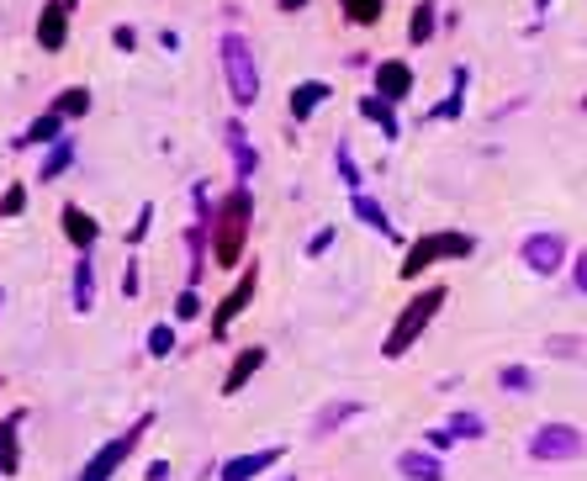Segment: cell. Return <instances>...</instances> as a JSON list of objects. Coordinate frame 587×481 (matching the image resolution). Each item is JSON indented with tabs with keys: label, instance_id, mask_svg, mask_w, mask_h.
<instances>
[{
	"label": "cell",
	"instance_id": "cell-11",
	"mask_svg": "<svg viewBox=\"0 0 587 481\" xmlns=\"http://www.w3.org/2000/svg\"><path fill=\"white\" fill-rule=\"evenodd\" d=\"M371 96H381V101H408L413 96V69L402 64V59L376 64V90H371Z\"/></svg>",
	"mask_w": 587,
	"mask_h": 481
},
{
	"label": "cell",
	"instance_id": "cell-20",
	"mask_svg": "<svg viewBox=\"0 0 587 481\" xmlns=\"http://www.w3.org/2000/svg\"><path fill=\"white\" fill-rule=\"evenodd\" d=\"M69 296H75V312L85 318L90 307H96V259L80 254V265H75V286H69Z\"/></svg>",
	"mask_w": 587,
	"mask_h": 481
},
{
	"label": "cell",
	"instance_id": "cell-7",
	"mask_svg": "<svg viewBox=\"0 0 587 481\" xmlns=\"http://www.w3.org/2000/svg\"><path fill=\"white\" fill-rule=\"evenodd\" d=\"M254 291H260V265H254V259H249V270L233 281V291H228L223 302L212 307V339H228L233 318H244V307L254 302Z\"/></svg>",
	"mask_w": 587,
	"mask_h": 481
},
{
	"label": "cell",
	"instance_id": "cell-8",
	"mask_svg": "<svg viewBox=\"0 0 587 481\" xmlns=\"http://www.w3.org/2000/svg\"><path fill=\"white\" fill-rule=\"evenodd\" d=\"M524 270H535V275H556L561 270V259H566V244H561V233H529L524 238Z\"/></svg>",
	"mask_w": 587,
	"mask_h": 481
},
{
	"label": "cell",
	"instance_id": "cell-33",
	"mask_svg": "<svg viewBox=\"0 0 587 481\" xmlns=\"http://www.w3.org/2000/svg\"><path fill=\"white\" fill-rule=\"evenodd\" d=\"M27 207V185H6V196H0V217H16Z\"/></svg>",
	"mask_w": 587,
	"mask_h": 481
},
{
	"label": "cell",
	"instance_id": "cell-19",
	"mask_svg": "<svg viewBox=\"0 0 587 481\" xmlns=\"http://www.w3.org/2000/svg\"><path fill=\"white\" fill-rule=\"evenodd\" d=\"M59 138H64V117H59V111H43V117L32 122V127H27V133L16 138L11 148H38V143H48V148H53Z\"/></svg>",
	"mask_w": 587,
	"mask_h": 481
},
{
	"label": "cell",
	"instance_id": "cell-21",
	"mask_svg": "<svg viewBox=\"0 0 587 481\" xmlns=\"http://www.w3.org/2000/svg\"><path fill=\"white\" fill-rule=\"evenodd\" d=\"M350 207H355V217L365 222V228H376L381 238H397V228H392V217H387V207H381V201H371L365 191H355V201H350Z\"/></svg>",
	"mask_w": 587,
	"mask_h": 481
},
{
	"label": "cell",
	"instance_id": "cell-24",
	"mask_svg": "<svg viewBox=\"0 0 587 481\" xmlns=\"http://www.w3.org/2000/svg\"><path fill=\"white\" fill-rule=\"evenodd\" d=\"M466 80L471 74L466 69H455V85H450V96L439 101L434 111H429V122H450V117H461V106H466Z\"/></svg>",
	"mask_w": 587,
	"mask_h": 481
},
{
	"label": "cell",
	"instance_id": "cell-29",
	"mask_svg": "<svg viewBox=\"0 0 587 481\" xmlns=\"http://www.w3.org/2000/svg\"><path fill=\"white\" fill-rule=\"evenodd\" d=\"M445 429H450L455 439H482V434H487V423L476 418V413H450V423H445Z\"/></svg>",
	"mask_w": 587,
	"mask_h": 481
},
{
	"label": "cell",
	"instance_id": "cell-9",
	"mask_svg": "<svg viewBox=\"0 0 587 481\" xmlns=\"http://www.w3.org/2000/svg\"><path fill=\"white\" fill-rule=\"evenodd\" d=\"M64 43H69V0H48L38 11V48L59 53Z\"/></svg>",
	"mask_w": 587,
	"mask_h": 481
},
{
	"label": "cell",
	"instance_id": "cell-13",
	"mask_svg": "<svg viewBox=\"0 0 587 481\" xmlns=\"http://www.w3.org/2000/svg\"><path fill=\"white\" fill-rule=\"evenodd\" d=\"M265 355H270L265 344H249V349H238V355H233V365H228V376H223V397H238V392H244V386H249V376L265 365Z\"/></svg>",
	"mask_w": 587,
	"mask_h": 481
},
{
	"label": "cell",
	"instance_id": "cell-23",
	"mask_svg": "<svg viewBox=\"0 0 587 481\" xmlns=\"http://www.w3.org/2000/svg\"><path fill=\"white\" fill-rule=\"evenodd\" d=\"M69 164H75V143H69V138H59V143L48 148L43 170H38V185H53V180H59V175L69 170Z\"/></svg>",
	"mask_w": 587,
	"mask_h": 481
},
{
	"label": "cell",
	"instance_id": "cell-1",
	"mask_svg": "<svg viewBox=\"0 0 587 481\" xmlns=\"http://www.w3.org/2000/svg\"><path fill=\"white\" fill-rule=\"evenodd\" d=\"M249 222H254V196H249V185H233V191L212 207V259L223 270L238 265V254H244L249 244Z\"/></svg>",
	"mask_w": 587,
	"mask_h": 481
},
{
	"label": "cell",
	"instance_id": "cell-32",
	"mask_svg": "<svg viewBox=\"0 0 587 481\" xmlns=\"http://www.w3.org/2000/svg\"><path fill=\"white\" fill-rule=\"evenodd\" d=\"M175 318H180V323H191V318H201V296H196L191 286H186V291H180V296H175Z\"/></svg>",
	"mask_w": 587,
	"mask_h": 481
},
{
	"label": "cell",
	"instance_id": "cell-14",
	"mask_svg": "<svg viewBox=\"0 0 587 481\" xmlns=\"http://www.w3.org/2000/svg\"><path fill=\"white\" fill-rule=\"evenodd\" d=\"M27 423V407H16V413L0 418V476H16L22 471V450H16V434H22Z\"/></svg>",
	"mask_w": 587,
	"mask_h": 481
},
{
	"label": "cell",
	"instance_id": "cell-3",
	"mask_svg": "<svg viewBox=\"0 0 587 481\" xmlns=\"http://www.w3.org/2000/svg\"><path fill=\"white\" fill-rule=\"evenodd\" d=\"M217 53H223V74H228V96H233V106L249 111L254 101H260V64H254L249 37H244V32H223Z\"/></svg>",
	"mask_w": 587,
	"mask_h": 481
},
{
	"label": "cell",
	"instance_id": "cell-22",
	"mask_svg": "<svg viewBox=\"0 0 587 481\" xmlns=\"http://www.w3.org/2000/svg\"><path fill=\"white\" fill-rule=\"evenodd\" d=\"M360 117H365V122H376V127H381V138H397V133H402L392 101H381V96H365V101H360Z\"/></svg>",
	"mask_w": 587,
	"mask_h": 481
},
{
	"label": "cell",
	"instance_id": "cell-10",
	"mask_svg": "<svg viewBox=\"0 0 587 481\" xmlns=\"http://www.w3.org/2000/svg\"><path fill=\"white\" fill-rule=\"evenodd\" d=\"M223 138H228V154H233V180L238 185H249V175L260 170V154H254V143H249V133H244V122H228L223 127Z\"/></svg>",
	"mask_w": 587,
	"mask_h": 481
},
{
	"label": "cell",
	"instance_id": "cell-31",
	"mask_svg": "<svg viewBox=\"0 0 587 481\" xmlns=\"http://www.w3.org/2000/svg\"><path fill=\"white\" fill-rule=\"evenodd\" d=\"M334 164H339L344 185H350V191H360V170H355V159H350V143H339V148H334Z\"/></svg>",
	"mask_w": 587,
	"mask_h": 481
},
{
	"label": "cell",
	"instance_id": "cell-34",
	"mask_svg": "<svg viewBox=\"0 0 587 481\" xmlns=\"http://www.w3.org/2000/svg\"><path fill=\"white\" fill-rule=\"evenodd\" d=\"M149 228H154V207L143 201V207H138V222L127 228V244H143V238H149Z\"/></svg>",
	"mask_w": 587,
	"mask_h": 481
},
{
	"label": "cell",
	"instance_id": "cell-44",
	"mask_svg": "<svg viewBox=\"0 0 587 481\" xmlns=\"http://www.w3.org/2000/svg\"><path fill=\"white\" fill-rule=\"evenodd\" d=\"M69 6H75V0H69Z\"/></svg>",
	"mask_w": 587,
	"mask_h": 481
},
{
	"label": "cell",
	"instance_id": "cell-4",
	"mask_svg": "<svg viewBox=\"0 0 587 481\" xmlns=\"http://www.w3.org/2000/svg\"><path fill=\"white\" fill-rule=\"evenodd\" d=\"M476 249V238L461 233V228H439V233H424V238H413L408 254H402V281H418V270H429L439 265V259H466Z\"/></svg>",
	"mask_w": 587,
	"mask_h": 481
},
{
	"label": "cell",
	"instance_id": "cell-36",
	"mask_svg": "<svg viewBox=\"0 0 587 481\" xmlns=\"http://www.w3.org/2000/svg\"><path fill=\"white\" fill-rule=\"evenodd\" d=\"M424 439H429V450H434V455H445L450 444H455V434H450V429H429Z\"/></svg>",
	"mask_w": 587,
	"mask_h": 481
},
{
	"label": "cell",
	"instance_id": "cell-39",
	"mask_svg": "<svg viewBox=\"0 0 587 481\" xmlns=\"http://www.w3.org/2000/svg\"><path fill=\"white\" fill-rule=\"evenodd\" d=\"M112 43H117L122 53H133V48H138V32H133V27H117V32H112Z\"/></svg>",
	"mask_w": 587,
	"mask_h": 481
},
{
	"label": "cell",
	"instance_id": "cell-12",
	"mask_svg": "<svg viewBox=\"0 0 587 481\" xmlns=\"http://www.w3.org/2000/svg\"><path fill=\"white\" fill-rule=\"evenodd\" d=\"M275 460H281V450H254V455H233L217 466V481H254V476H265Z\"/></svg>",
	"mask_w": 587,
	"mask_h": 481
},
{
	"label": "cell",
	"instance_id": "cell-27",
	"mask_svg": "<svg viewBox=\"0 0 587 481\" xmlns=\"http://www.w3.org/2000/svg\"><path fill=\"white\" fill-rule=\"evenodd\" d=\"M498 386H503V392H513V397H529V392H535V370H529V365H503L498 370Z\"/></svg>",
	"mask_w": 587,
	"mask_h": 481
},
{
	"label": "cell",
	"instance_id": "cell-17",
	"mask_svg": "<svg viewBox=\"0 0 587 481\" xmlns=\"http://www.w3.org/2000/svg\"><path fill=\"white\" fill-rule=\"evenodd\" d=\"M334 96V90H328L323 80H302V85H291V96H286V111H291V122H307L313 117V111Z\"/></svg>",
	"mask_w": 587,
	"mask_h": 481
},
{
	"label": "cell",
	"instance_id": "cell-37",
	"mask_svg": "<svg viewBox=\"0 0 587 481\" xmlns=\"http://www.w3.org/2000/svg\"><path fill=\"white\" fill-rule=\"evenodd\" d=\"M138 259H127V270H122V296H138Z\"/></svg>",
	"mask_w": 587,
	"mask_h": 481
},
{
	"label": "cell",
	"instance_id": "cell-30",
	"mask_svg": "<svg viewBox=\"0 0 587 481\" xmlns=\"http://www.w3.org/2000/svg\"><path fill=\"white\" fill-rule=\"evenodd\" d=\"M149 355H154V360L175 355V328H170V323H154V328H149Z\"/></svg>",
	"mask_w": 587,
	"mask_h": 481
},
{
	"label": "cell",
	"instance_id": "cell-16",
	"mask_svg": "<svg viewBox=\"0 0 587 481\" xmlns=\"http://www.w3.org/2000/svg\"><path fill=\"white\" fill-rule=\"evenodd\" d=\"M397 476L402 481H445V466H439L434 450H402L397 455Z\"/></svg>",
	"mask_w": 587,
	"mask_h": 481
},
{
	"label": "cell",
	"instance_id": "cell-40",
	"mask_svg": "<svg viewBox=\"0 0 587 481\" xmlns=\"http://www.w3.org/2000/svg\"><path fill=\"white\" fill-rule=\"evenodd\" d=\"M572 286H577V291L587 296V249L577 254V270H572Z\"/></svg>",
	"mask_w": 587,
	"mask_h": 481
},
{
	"label": "cell",
	"instance_id": "cell-35",
	"mask_svg": "<svg viewBox=\"0 0 587 481\" xmlns=\"http://www.w3.org/2000/svg\"><path fill=\"white\" fill-rule=\"evenodd\" d=\"M545 349H550V355H561V360H577L582 339H545Z\"/></svg>",
	"mask_w": 587,
	"mask_h": 481
},
{
	"label": "cell",
	"instance_id": "cell-18",
	"mask_svg": "<svg viewBox=\"0 0 587 481\" xmlns=\"http://www.w3.org/2000/svg\"><path fill=\"white\" fill-rule=\"evenodd\" d=\"M360 413H365V402H355V397H344V402H328L323 413L313 418V439H328L334 429H344V423H350V418H360Z\"/></svg>",
	"mask_w": 587,
	"mask_h": 481
},
{
	"label": "cell",
	"instance_id": "cell-28",
	"mask_svg": "<svg viewBox=\"0 0 587 481\" xmlns=\"http://www.w3.org/2000/svg\"><path fill=\"white\" fill-rule=\"evenodd\" d=\"M344 16H350L355 27H376L381 22V0H339Z\"/></svg>",
	"mask_w": 587,
	"mask_h": 481
},
{
	"label": "cell",
	"instance_id": "cell-42",
	"mask_svg": "<svg viewBox=\"0 0 587 481\" xmlns=\"http://www.w3.org/2000/svg\"><path fill=\"white\" fill-rule=\"evenodd\" d=\"M307 6V0H281V11H302Z\"/></svg>",
	"mask_w": 587,
	"mask_h": 481
},
{
	"label": "cell",
	"instance_id": "cell-38",
	"mask_svg": "<svg viewBox=\"0 0 587 481\" xmlns=\"http://www.w3.org/2000/svg\"><path fill=\"white\" fill-rule=\"evenodd\" d=\"M328 249H334V228H323V233H313V244H307V254H328Z\"/></svg>",
	"mask_w": 587,
	"mask_h": 481
},
{
	"label": "cell",
	"instance_id": "cell-45",
	"mask_svg": "<svg viewBox=\"0 0 587 481\" xmlns=\"http://www.w3.org/2000/svg\"><path fill=\"white\" fill-rule=\"evenodd\" d=\"M286 481H291V476H286Z\"/></svg>",
	"mask_w": 587,
	"mask_h": 481
},
{
	"label": "cell",
	"instance_id": "cell-6",
	"mask_svg": "<svg viewBox=\"0 0 587 481\" xmlns=\"http://www.w3.org/2000/svg\"><path fill=\"white\" fill-rule=\"evenodd\" d=\"M587 455V434L577 423H540L529 434V460H582Z\"/></svg>",
	"mask_w": 587,
	"mask_h": 481
},
{
	"label": "cell",
	"instance_id": "cell-2",
	"mask_svg": "<svg viewBox=\"0 0 587 481\" xmlns=\"http://www.w3.org/2000/svg\"><path fill=\"white\" fill-rule=\"evenodd\" d=\"M445 302H450V291H445V286H424V291H418L408 307L397 312L392 333L381 339V355H387V360H402V355H408V349H413L418 339H424V328L434 323V312L445 307Z\"/></svg>",
	"mask_w": 587,
	"mask_h": 481
},
{
	"label": "cell",
	"instance_id": "cell-43",
	"mask_svg": "<svg viewBox=\"0 0 587 481\" xmlns=\"http://www.w3.org/2000/svg\"><path fill=\"white\" fill-rule=\"evenodd\" d=\"M0 302H6V291H0Z\"/></svg>",
	"mask_w": 587,
	"mask_h": 481
},
{
	"label": "cell",
	"instance_id": "cell-46",
	"mask_svg": "<svg viewBox=\"0 0 587 481\" xmlns=\"http://www.w3.org/2000/svg\"><path fill=\"white\" fill-rule=\"evenodd\" d=\"M582 106H587V101H582Z\"/></svg>",
	"mask_w": 587,
	"mask_h": 481
},
{
	"label": "cell",
	"instance_id": "cell-26",
	"mask_svg": "<svg viewBox=\"0 0 587 481\" xmlns=\"http://www.w3.org/2000/svg\"><path fill=\"white\" fill-rule=\"evenodd\" d=\"M434 6L439 0H418L413 16H408V43H429L434 37Z\"/></svg>",
	"mask_w": 587,
	"mask_h": 481
},
{
	"label": "cell",
	"instance_id": "cell-25",
	"mask_svg": "<svg viewBox=\"0 0 587 481\" xmlns=\"http://www.w3.org/2000/svg\"><path fill=\"white\" fill-rule=\"evenodd\" d=\"M53 111H59L64 122H69V117H85V111H90V90H85V85H64L59 96H53Z\"/></svg>",
	"mask_w": 587,
	"mask_h": 481
},
{
	"label": "cell",
	"instance_id": "cell-15",
	"mask_svg": "<svg viewBox=\"0 0 587 481\" xmlns=\"http://www.w3.org/2000/svg\"><path fill=\"white\" fill-rule=\"evenodd\" d=\"M59 222H64V238H69V244H75L80 254H90V249H96L101 228H96V217H90V212H80V207H75V201H69V207L59 212Z\"/></svg>",
	"mask_w": 587,
	"mask_h": 481
},
{
	"label": "cell",
	"instance_id": "cell-5",
	"mask_svg": "<svg viewBox=\"0 0 587 481\" xmlns=\"http://www.w3.org/2000/svg\"><path fill=\"white\" fill-rule=\"evenodd\" d=\"M149 429H154V413H138V418H133V423H127V429L117 434V439H106L101 450L85 460L75 481H112V476L127 466V455H133L138 444H143V434H149Z\"/></svg>",
	"mask_w": 587,
	"mask_h": 481
},
{
	"label": "cell",
	"instance_id": "cell-41",
	"mask_svg": "<svg viewBox=\"0 0 587 481\" xmlns=\"http://www.w3.org/2000/svg\"><path fill=\"white\" fill-rule=\"evenodd\" d=\"M149 481H170V460H154V466H149Z\"/></svg>",
	"mask_w": 587,
	"mask_h": 481
}]
</instances>
